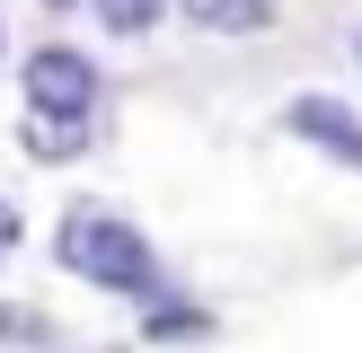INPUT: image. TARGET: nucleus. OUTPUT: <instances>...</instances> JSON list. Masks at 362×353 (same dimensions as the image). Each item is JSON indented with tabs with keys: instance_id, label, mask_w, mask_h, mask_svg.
Listing matches in <instances>:
<instances>
[{
	"instance_id": "f257e3e1",
	"label": "nucleus",
	"mask_w": 362,
	"mask_h": 353,
	"mask_svg": "<svg viewBox=\"0 0 362 353\" xmlns=\"http://www.w3.org/2000/svg\"><path fill=\"white\" fill-rule=\"evenodd\" d=\"M53 256L71 265L80 282H106V292H159V265H151V239L141 229H124L115 212H62V229H53Z\"/></svg>"
},
{
	"instance_id": "f03ea898",
	"label": "nucleus",
	"mask_w": 362,
	"mask_h": 353,
	"mask_svg": "<svg viewBox=\"0 0 362 353\" xmlns=\"http://www.w3.org/2000/svg\"><path fill=\"white\" fill-rule=\"evenodd\" d=\"M88 97H98L88 53H71V44L27 53V106H35V115H88Z\"/></svg>"
},
{
	"instance_id": "7ed1b4c3",
	"label": "nucleus",
	"mask_w": 362,
	"mask_h": 353,
	"mask_svg": "<svg viewBox=\"0 0 362 353\" xmlns=\"http://www.w3.org/2000/svg\"><path fill=\"white\" fill-rule=\"evenodd\" d=\"M283 133H300L310 150H327L336 168L362 176V115H354V106H336V97H292V106H283Z\"/></svg>"
},
{
	"instance_id": "20e7f679",
	"label": "nucleus",
	"mask_w": 362,
	"mask_h": 353,
	"mask_svg": "<svg viewBox=\"0 0 362 353\" xmlns=\"http://www.w3.org/2000/svg\"><path fill=\"white\" fill-rule=\"evenodd\" d=\"M18 141H27V159H80L88 150V115H18Z\"/></svg>"
},
{
	"instance_id": "39448f33",
	"label": "nucleus",
	"mask_w": 362,
	"mask_h": 353,
	"mask_svg": "<svg viewBox=\"0 0 362 353\" xmlns=\"http://www.w3.org/2000/svg\"><path fill=\"white\" fill-rule=\"evenodd\" d=\"M186 18H204V27H221V35H265L274 27V0H177Z\"/></svg>"
},
{
	"instance_id": "423d86ee",
	"label": "nucleus",
	"mask_w": 362,
	"mask_h": 353,
	"mask_svg": "<svg viewBox=\"0 0 362 353\" xmlns=\"http://www.w3.org/2000/svg\"><path fill=\"white\" fill-rule=\"evenodd\" d=\"M98 18L115 35H141V27H159V18H168V0H98Z\"/></svg>"
},
{
	"instance_id": "0eeeda50",
	"label": "nucleus",
	"mask_w": 362,
	"mask_h": 353,
	"mask_svg": "<svg viewBox=\"0 0 362 353\" xmlns=\"http://www.w3.org/2000/svg\"><path fill=\"white\" fill-rule=\"evenodd\" d=\"M0 239H18V229H9V212H0Z\"/></svg>"
},
{
	"instance_id": "6e6552de",
	"label": "nucleus",
	"mask_w": 362,
	"mask_h": 353,
	"mask_svg": "<svg viewBox=\"0 0 362 353\" xmlns=\"http://www.w3.org/2000/svg\"><path fill=\"white\" fill-rule=\"evenodd\" d=\"M354 62H362V35H354Z\"/></svg>"
},
{
	"instance_id": "1a4fd4ad",
	"label": "nucleus",
	"mask_w": 362,
	"mask_h": 353,
	"mask_svg": "<svg viewBox=\"0 0 362 353\" xmlns=\"http://www.w3.org/2000/svg\"><path fill=\"white\" fill-rule=\"evenodd\" d=\"M53 9H71V0H53Z\"/></svg>"
}]
</instances>
